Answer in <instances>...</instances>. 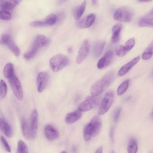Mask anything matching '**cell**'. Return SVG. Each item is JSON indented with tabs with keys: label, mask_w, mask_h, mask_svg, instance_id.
Returning <instances> with one entry per match:
<instances>
[{
	"label": "cell",
	"mask_w": 153,
	"mask_h": 153,
	"mask_svg": "<svg viewBox=\"0 0 153 153\" xmlns=\"http://www.w3.org/2000/svg\"><path fill=\"white\" fill-rule=\"evenodd\" d=\"M115 52L117 55L121 57L124 56L128 52L123 45H119L117 46Z\"/></svg>",
	"instance_id": "4dcf8cb0"
},
{
	"label": "cell",
	"mask_w": 153,
	"mask_h": 153,
	"mask_svg": "<svg viewBox=\"0 0 153 153\" xmlns=\"http://www.w3.org/2000/svg\"><path fill=\"white\" fill-rule=\"evenodd\" d=\"M97 1L96 0H92L91 2L92 4L94 5H95L96 3H97Z\"/></svg>",
	"instance_id": "bcb514c9"
},
{
	"label": "cell",
	"mask_w": 153,
	"mask_h": 153,
	"mask_svg": "<svg viewBox=\"0 0 153 153\" xmlns=\"http://www.w3.org/2000/svg\"><path fill=\"white\" fill-rule=\"evenodd\" d=\"M102 146H100L96 151L95 153H102Z\"/></svg>",
	"instance_id": "7bdbcfd3"
},
{
	"label": "cell",
	"mask_w": 153,
	"mask_h": 153,
	"mask_svg": "<svg viewBox=\"0 0 153 153\" xmlns=\"http://www.w3.org/2000/svg\"><path fill=\"white\" fill-rule=\"evenodd\" d=\"M8 79L16 97L19 100H22L23 98V92L21 84L18 79L14 74Z\"/></svg>",
	"instance_id": "5b68a950"
},
{
	"label": "cell",
	"mask_w": 153,
	"mask_h": 153,
	"mask_svg": "<svg viewBox=\"0 0 153 153\" xmlns=\"http://www.w3.org/2000/svg\"><path fill=\"white\" fill-rule=\"evenodd\" d=\"M11 18V14L9 11L0 10V19L8 20L10 19Z\"/></svg>",
	"instance_id": "e575fe53"
},
{
	"label": "cell",
	"mask_w": 153,
	"mask_h": 153,
	"mask_svg": "<svg viewBox=\"0 0 153 153\" xmlns=\"http://www.w3.org/2000/svg\"><path fill=\"white\" fill-rule=\"evenodd\" d=\"M86 4V1H84L80 6L75 8L74 11V16L76 19H79L82 15Z\"/></svg>",
	"instance_id": "7402d4cb"
},
{
	"label": "cell",
	"mask_w": 153,
	"mask_h": 153,
	"mask_svg": "<svg viewBox=\"0 0 153 153\" xmlns=\"http://www.w3.org/2000/svg\"><path fill=\"white\" fill-rule=\"evenodd\" d=\"M138 150L137 140L134 137H132L129 139L128 147V153H136Z\"/></svg>",
	"instance_id": "44dd1931"
},
{
	"label": "cell",
	"mask_w": 153,
	"mask_h": 153,
	"mask_svg": "<svg viewBox=\"0 0 153 153\" xmlns=\"http://www.w3.org/2000/svg\"><path fill=\"white\" fill-rule=\"evenodd\" d=\"M81 117V112L76 110L68 113L65 117V121L68 124H72L78 121Z\"/></svg>",
	"instance_id": "ac0fdd59"
},
{
	"label": "cell",
	"mask_w": 153,
	"mask_h": 153,
	"mask_svg": "<svg viewBox=\"0 0 153 153\" xmlns=\"http://www.w3.org/2000/svg\"><path fill=\"white\" fill-rule=\"evenodd\" d=\"M0 130L8 137H11L13 134L11 127L3 118H0Z\"/></svg>",
	"instance_id": "2e32d148"
},
{
	"label": "cell",
	"mask_w": 153,
	"mask_h": 153,
	"mask_svg": "<svg viewBox=\"0 0 153 153\" xmlns=\"http://www.w3.org/2000/svg\"><path fill=\"white\" fill-rule=\"evenodd\" d=\"M14 74L13 65L11 63H7L4 69L3 74L4 76L8 79L11 77Z\"/></svg>",
	"instance_id": "603a6c76"
},
{
	"label": "cell",
	"mask_w": 153,
	"mask_h": 153,
	"mask_svg": "<svg viewBox=\"0 0 153 153\" xmlns=\"http://www.w3.org/2000/svg\"><path fill=\"white\" fill-rule=\"evenodd\" d=\"M72 151L73 153H76V147L73 146L72 148Z\"/></svg>",
	"instance_id": "ee69618b"
},
{
	"label": "cell",
	"mask_w": 153,
	"mask_h": 153,
	"mask_svg": "<svg viewBox=\"0 0 153 153\" xmlns=\"http://www.w3.org/2000/svg\"><path fill=\"white\" fill-rule=\"evenodd\" d=\"M129 82V80L127 79L120 85L117 89V92L118 95H122L125 92L128 87Z\"/></svg>",
	"instance_id": "4316f807"
},
{
	"label": "cell",
	"mask_w": 153,
	"mask_h": 153,
	"mask_svg": "<svg viewBox=\"0 0 153 153\" xmlns=\"http://www.w3.org/2000/svg\"><path fill=\"white\" fill-rule=\"evenodd\" d=\"M49 42V39L45 36L42 34H38L33 41L32 48L38 50L39 48L47 45Z\"/></svg>",
	"instance_id": "5bb4252c"
},
{
	"label": "cell",
	"mask_w": 153,
	"mask_h": 153,
	"mask_svg": "<svg viewBox=\"0 0 153 153\" xmlns=\"http://www.w3.org/2000/svg\"><path fill=\"white\" fill-rule=\"evenodd\" d=\"M152 0H139L138 1H140V2H150L151 1H152Z\"/></svg>",
	"instance_id": "f6af8a7d"
},
{
	"label": "cell",
	"mask_w": 153,
	"mask_h": 153,
	"mask_svg": "<svg viewBox=\"0 0 153 153\" xmlns=\"http://www.w3.org/2000/svg\"><path fill=\"white\" fill-rule=\"evenodd\" d=\"M0 140L1 143L5 150L8 152H11L10 147L4 137L3 136H1L0 137Z\"/></svg>",
	"instance_id": "8d00e7d4"
},
{
	"label": "cell",
	"mask_w": 153,
	"mask_h": 153,
	"mask_svg": "<svg viewBox=\"0 0 153 153\" xmlns=\"http://www.w3.org/2000/svg\"><path fill=\"white\" fill-rule=\"evenodd\" d=\"M120 39V34H113L111 38L112 43L114 44L118 42Z\"/></svg>",
	"instance_id": "60d3db41"
},
{
	"label": "cell",
	"mask_w": 153,
	"mask_h": 153,
	"mask_svg": "<svg viewBox=\"0 0 153 153\" xmlns=\"http://www.w3.org/2000/svg\"><path fill=\"white\" fill-rule=\"evenodd\" d=\"M114 94L112 91H109L105 95L101 102L98 111L100 115L106 113L111 107L113 102Z\"/></svg>",
	"instance_id": "277c9868"
},
{
	"label": "cell",
	"mask_w": 153,
	"mask_h": 153,
	"mask_svg": "<svg viewBox=\"0 0 153 153\" xmlns=\"http://www.w3.org/2000/svg\"><path fill=\"white\" fill-rule=\"evenodd\" d=\"M103 57L104 58L106 66H108L112 62L114 57L113 52L111 51L106 52Z\"/></svg>",
	"instance_id": "f546056e"
},
{
	"label": "cell",
	"mask_w": 153,
	"mask_h": 153,
	"mask_svg": "<svg viewBox=\"0 0 153 153\" xmlns=\"http://www.w3.org/2000/svg\"><path fill=\"white\" fill-rule=\"evenodd\" d=\"M105 44L104 41H98L95 42L93 46V53L96 57H99L102 54Z\"/></svg>",
	"instance_id": "ffe728a7"
},
{
	"label": "cell",
	"mask_w": 153,
	"mask_h": 153,
	"mask_svg": "<svg viewBox=\"0 0 153 153\" xmlns=\"http://www.w3.org/2000/svg\"><path fill=\"white\" fill-rule=\"evenodd\" d=\"M122 27V25L121 23H118L115 25L112 29L113 34H120Z\"/></svg>",
	"instance_id": "f35d334b"
},
{
	"label": "cell",
	"mask_w": 153,
	"mask_h": 153,
	"mask_svg": "<svg viewBox=\"0 0 153 153\" xmlns=\"http://www.w3.org/2000/svg\"><path fill=\"white\" fill-rule=\"evenodd\" d=\"M153 42H152L146 49L142 55V58L144 60L150 59L153 54Z\"/></svg>",
	"instance_id": "484cf974"
},
{
	"label": "cell",
	"mask_w": 153,
	"mask_h": 153,
	"mask_svg": "<svg viewBox=\"0 0 153 153\" xmlns=\"http://www.w3.org/2000/svg\"><path fill=\"white\" fill-rule=\"evenodd\" d=\"M153 10L145 16L141 18L139 22V25L141 27H153Z\"/></svg>",
	"instance_id": "e0dca14e"
},
{
	"label": "cell",
	"mask_w": 153,
	"mask_h": 153,
	"mask_svg": "<svg viewBox=\"0 0 153 153\" xmlns=\"http://www.w3.org/2000/svg\"><path fill=\"white\" fill-rule=\"evenodd\" d=\"M97 98L93 96H88L85 100L79 105L78 110L80 112L88 111L97 105Z\"/></svg>",
	"instance_id": "8992f818"
},
{
	"label": "cell",
	"mask_w": 153,
	"mask_h": 153,
	"mask_svg": "<svg viewBox=\"0 0 153 153\" xmlns=\"http://www.w3.org/2000/svg\"><path fill=\"white\" fill-rule=\"evenodd\" d=\"M49 75L46 72H42L38 75L37 85V90L39 92L43 91L46 87L48 81Z\"/></svg>",
	"instance_id": "ba28073f"
},
{
	"label": "cell",
	"mask_w": 153,
	"mask_h": 153,
	"mask_svg": "<svg viewBox=\"0 0 153 153\" xmlns=\"http://www.w3.org/2000/svg\"><path fill=\"white\" fill-rule=\"evenodd\" d=\"M30 25L33 27H39L47 26L45 22L44 21H36L31 22Z\"/></svg>",
	"instance_id": "74e56055"
},
{
	"label": "cell",
	"mask_w": 153,
	"mask_h": 153,
	"mask_svg": "<svg viewBox=\"0 0 153 153\" xmlns=\"http://www.w3.org/2000/svg\"><path fill=\"white\" fill-rule=\"evenodd\" d=\"M69 60L66 56L62 54H58L53 56L50 59V67L54 72H57L67 66Z\"/></svg>",
	"instance_id": "7a4b0ae2"
},
{
	"label": "cell",
	"mask_w": 153,
	"mask_h": 153,
	"mask_svg": "<svg viewBox=\"0 0 153 153\" xmlns=\"http://www.w3.org/2000/svg\"><path fill=\"white\" fill-rule=\"evenodd\" d=\"M7 92V87L5 82L1 80L0 82V95L2 98L6 96Z\"/></svg>",
	"instance_id": "1f68e13d"
},
{
	"label": "cell",
	"mask_w": 153,
	"mask_h": 153,
	"mask_svg": "<svg viewBox=\"0 0 153 153\" xmlns=\"http://www.w3.org/2000/svg\"><path fill=\"white\" fill-rule=\"evenodd\" d=\"M140 59V56H138L123 66L119 70L118 75L122 76L126 74L138 62Z\"/></svg>",
	"instance_id": "9a60e30c"
},
{
	"label": "cell",
	"mask_w": 153,
	"mask_h": 153,
	"mask_svg": "<svg viewBox=\"0 0 153 153\" xmlns=\"http://www.w3.org/2000/svg\"><path fill=\"white\" fill-rule=\"evenodd\" d=\"M92 130L89 123L85 126L83 130V137L85 140H89L92 137Z\"/></svg>",
	"instance_id": "cb8c5ba5"
},
{
	"label": "cell",
	"mask_w": 153,
	"mask_h": 153,
	"mask_svg": "<svg viewBox=\"0 0 153 153\" xmlns=\"http://www.w3.org/2000/svg\"><path fill=\"white\" fill-rule=\"evenodd\" d=\"M21 1L17 0H0V10L8 11L13 9Z\"/></svg>",
	"instance_id": "7c38bea8"
},
{
	"label": "cell",
	"mask_w": 153,
	"mask_h": 153,
	"mask_svg": "<svg viewBox=\"0 0 153 153\" xmlns=\"http://www.w3.org/2000/svg\"><path fill=\"white\" fill-rule=\"evenodd\" d=\"M90 48L89 41L85 40L82 43L76 58V62L77 64L81 63L85 59L89 53Z\"/></svg>",
	"instance_id": "52a82bcc"
},
{
	"label": "cell",
	"mask_w": 153,
	"mask_h": 153,
	"mask_svg": "<svg viewBox=\"0 0 153 153\" xmlns=\"http://www.w3.org/2000/svg\"><path fill=\"white\" fill-rule=\"evenodd\" d=\"M8 48L16 56H18L20 54V50L12 39L7 45Z\"/></svg>",
	"instance_id": "d4e9b609"
},
{
	"label": "cell",
	"mask_w": 153,
	"mask_h": 153,
	"mask_svg": "<svg viewBox=\"0 0 153 153\" xmlns=\"http://www.w3.org/2000/svg\"><path fill=\"white\" fill-rule=\"evenodd\" d=\"M114 128H112L110 130V136L111 139L112 141H113L114 136Z\"/></svg>",
	"instance_id": "b9f144b4"
},
{
	"label": "cell",
	"mask_w": 153,
	"mask_h": 153,
	"mask_svg": "<svg viewBox=\"0 0 153 153\" xmlns=\"http://www.w3.org/2000/svg\"><path fill=\"white\" fill-rule=\"evenodd\" d=\"M57 19L56 15L54 14L51 13L48 15L44 20L47 26H51L56 23Z\"/></svg>",
	"instance_id": "83f0119b"
},
{
	"label": "cell",
	"mask_w": 153,
	"mask_h": 153,
	"mask_svg": "<svg viewBox=\"0 0 153 153\" xmlns=\"http://www.w3.org/2000/svg\"><path fill=\"white\" fill-rule=\"evenodd\" d=\"M114 75L112 71L108 72L91 86L90 92L92 96H97L103 92L112 83Z\"/></svg>",
	"instance_id": "6da1fadb"
},
{
	"label": "cell",
	"mask_w": 153,
	"mask_h": 153,
	"mask_svg": "<svg viewBox=\"0 0 153 153\" xmlns=\"http://www.w3.org/2000/svg\"><path fill=\"white\" fill-rule=\"evenodd\" d=\"M95 18V15L93 13L88 15L86 17L79 20L77 23L79 27L85 28L89 27L94 22Z\"/></svg>",
	"instance_id": "4fadbf2b"
},
{
	"label": "cell",
	"mask_w": 153,
	"mask_h": 153,
	"mask_svg": "<svg viewBox=\"0 0 153 153\" xmlns=\"http://www.w3.org/2000/svg\"><path fill=\"white\" fill-rule=\"evenodd\" d=\"M133 16V12L130 9L123 7L118 8L115 11L113 18L118 21L128 22L131 20Z\"/></svg>",
	"instance_id": "3957f363"
},
{
	"label": "cell",
	"mask_w": 153,
	"mask_h": 153,
	"mask_svg": "<svg viewBox=\"0 0 153 153\" xmlns=\"http://www.w3.org/2000/svg\"><path fill=\"white\" fill-rule=\"evenodd\" d=\"M121 108H117L114 111L113 115V120L114 122H117L121 112Z\"/></svg>",
	"instance_id": "ab89813d"
},
{
	"label": "cell",
	"mask_w": 153,
	"mask_h": 153,
	"mask_svg": "<svg viewBox=\"0 0 153 153\" xmlns=\"http://www.w3.org/2000/svg\"><path fill=\"white\" fill-rule=\"evenodd\" d=\"M17 153H28L27 146L22 140H19L18 142Z\"/></svg>",
	"instance_id": "f1b7e54d"
},
{
	"label": "cell",
	"mask_w": 153,
	"mask_h": 153,
	"mask_svg": "<svg viewBox=\"0 0 153 153\" xmlns=\"http://www.w3.org/2000/svg\"><path fill=\"white\" fill-rule=\"evenodd\" d=\"M21 124L22 133L24 137L27 139L31 138L30 126L25 118H22Z\"/></svg>",
	"instance_id": "d6986e66"
},
{
	"label": "cell",
	"mask_w": 153,
	"mask_h": 153,
	"mask_svg": "<svg viewBox=\"0 0 153 153\" xmlns=\"http://www.w3.org/2000/svg\"><path fill=\"white\" fill-rule=\"evenodd\" d=\"M38 112L36 109L33 110L30 117V125L31 138H34L36 135L38 126Z\"/></svg>",
	"instance_id": "9c48e42d"
},
{
	"label": "cell",
	"mask_w": 153,
	"mask_h": 153,
	"mask_svg": "<svg viewBox=\"0 0 153 153\" xmlns=\"http://www.w3.org/2000/svg\"><path fill=\"white\" fill-rule=\"evenodd\" d=\"M92 130V137L96 136L101 129L102 123L100 117L98 116L93 117L89 123Z\"/></svg>",
	"instance_id": "8fae6325"
},
{
	"label": "cell",
	"mask_w": 153,
	"mask_h": 153,
	"mask_svg": "<svg viewBox=\"0 0 153 153\" xmlns=\"http://www.w3.org/2000/svg\"><path fill=\"white\" fill-rule=\"evenodd\" d=\"M68 52L69 53H71L72 51V49L71 48H69L68 49Z\"/></svg>",
	"instance_id": "7dc6e473"
},
{
	"label": "cell",
	"mask_w": 153,
	"mask_h": 153,
	"mask_svg": "<svg viewBox=\"0 0 153 153\" xmlns=\"http://www.w3.org/2000/svg\"><path fill=\"white\" fill-rule=\"evenodd\" d=\"M44 133L46 138L49 140L53 141L56 140L59 137L57 129L51 125H48L44 128Z\"/></svg>",
	"instance_id": "30bf717a"
},
{
	"label": "cell",
	"mask_w": 153,
	"mask_h": 153,
	"mask_svg": "<svg viewBox=\"0 0 153 153\" xmlns=\"http://www.w3.org/2000/svg\"><path fill=\"white\" fill-rule=\"evenodd\" d=\"M61 153H67V152L65 151H63Z\"/></svg>",
	"instance_id": "c3c4849f"
},
{
	"label": "cell",
	"mask_w": 153,
	"mask_h": 153,
	"mask_svg": "<svg viewBox=\"0 0 153 153\" xmlns=\"http://www.w3.org/2000/svg\"><path fill=\"white\" fill-rule=\"evenodd\" d=\"M110 153H115V152L114 151H111V152Z\"/></svg>",
	"instance_id": "681fc988"
},
{
	"label": "cell",
	"mask_w": 153,
	"mask_h": 153,
	"mask_svg": "<svg viewBox=\"0 0 153 153\" xmlns=\"http://www.w3.org/2000/svg\"><path fill=\"white\" fill-rule=\"evenodd\" d=\"M135 43V40L134 38H131L129 39L125 43L124 46L128 52L134 46Z\"/></svg>",
	"instance_id": "836d02e7"
},
{
	"label": "cell",
	"mask_w": 153,
	"mask_h": 153,
	"mask_svg": "<svg viewBox=\"0 0 153 153\" xmlns=\"http://www.w3.org/2000/svg\"><path fill=\"white\" fill-rule=\"evenodd\" d=\"M11 40V37L9 34H4L0 38V44L7 45Z\"/></svg>",
	"instance_id": "d590c367"
},
{
	"label": "cell",
	"mask_w": 153,
	"mask_h": 153,
	"mask_svg": "<svg viewBox=\"0 0 153 153\" xmlns=\"http://www.w3.org/2000/svg\"><path fill=\"white\" fill-rule=\"evenodd\" d=\"M38 51V50L32 48L30 51L24 54V56L27 59H30L35 56L37 54Z\"/></svg>",
	"instance_id": "d6a6232c"
}]
</instances>
